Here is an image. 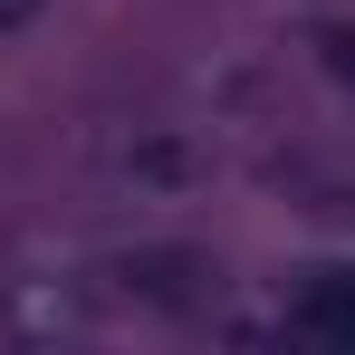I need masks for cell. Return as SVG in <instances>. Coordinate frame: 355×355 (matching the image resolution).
Returning <instances> with one entry per match:
<instances>
[{
    "label": "cell",
    "mask_w": 355,
    "mask_h": 355,
    "mask_svg": "<svg viewBox=\"0 0 355 355\" xmlns=\"http://www.w3.org/2000/svg\"><path fill=\"white\" fill-rule=\"evenodd\" d=\"M297 327L327 346H355V269H317V288L297 297Z\"/></svg>",
    "instance_id": "6da1fadb"
},
{
    "label": "cell",
    "mask_w": 355,
    "mask_h": 355,
    "mask_svg": "<svg viewBox=\"0 0 355 355\" xmlns=\"http://www.w3.org/2000/svg\"><path fill=\"white\" fill-rule=\"evenodd\" d=\"M29 10H39V0H0V29H19V19H29Z\"/></svg>",
    "instance_id": "7a4b0ae2"
}]
</instances>
